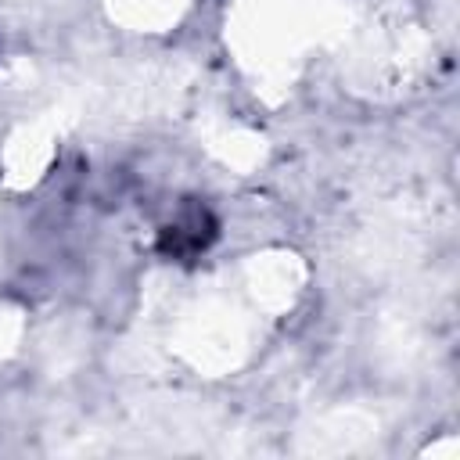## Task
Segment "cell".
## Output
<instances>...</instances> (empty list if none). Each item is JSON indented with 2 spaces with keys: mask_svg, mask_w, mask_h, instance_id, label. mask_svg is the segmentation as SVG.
I'll return each instance as SVG.
<instances>
[{
  "mask_svg": "<svg viewBox=\"0 0 460 460\" xmlns=\"http://www.w3.org/2000/svg\"><path fill=\"white\" fill-rule=\"evenodd\" d=\"M216 237V216L205 205H183L172 223L162 226L158 248L169 259H194L198 252L208 248V241Z\"/></svg>",
  "mask_w": 460,
  "mask_h": 460,
  "instance_id": "cell-1",
  "label": "cell"
}]
</instances>
